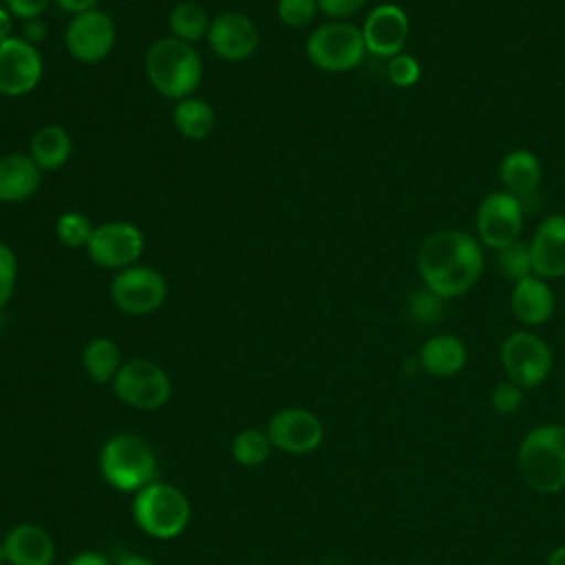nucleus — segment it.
Instances as JSON below:
<instances>
[{
	"instance_id": "f257e3e1",
	"label": "nucleus",
	"mask_w": 565,
	"mask_h": 565,
	"mask_svg": "<svg viewBox=\"0 0 565 565\" xmlns=\"http://www.w3.org/2000/svg\"><path fill=\"white\" fill-rule=\"evenodd\" d=\"M417 271L424 287L444 300L463 296L483 274L481 243L463 230H437L417 249Z\"/></svg>"
},
{
	"instance_id": "f03ea898",
	"label": "nucleus",
	"mask_w": 565,
	"mask_h": 565,
	"mask_svg": "<svg viewBox=\"0 0 565 565\" xmlns=\"http://www.w3.org/2000/svg\"><path fill=\"white\" fill-rule=\"evenodd\" d=\"M143 71L150 86L174 102L192 97L203 79V62L196 49L172 35L159 38L148 46Z\"/></svg>"
},
{
	"instance_id": "7ed1b4c3",
	"label": "nucleus",
	"mask_w": 565,
	"mask_h": 565,
	"mask_svg": "<svg viewBox=\"0 0 565 565\" xmlns=\"http://www.w3.org/2000/svg\"><path fill=\"white\" fill-rule=\"evenodd\" d=\"M99 472L115 490L135 494L157 481L159 463L146 439L132 433H119L104 441L99 450Z\"/></svg>"
},
{
	"instance_id": "20e7f679",
	"label": "nucleus",
	"mask_w": 565,
	"mask_h": 565,
	"mask_svg": "<svg viewBox=\"0 0 565 565\" xmlns=\"http://www.w3.org/2000/svg\"><path fill=\"white\" fill-rule=\"evenodd\" d=\"M523 481L539 494L565 488V426L545 424L530 430L519 448Z\"/></svg>"
},
{
	"instance_id": "39448f33",
	"label": "nucleus",
	"mask_w": 565,
	"mask_h": 565,
	"mask_svg": "<svg viewBox=\"0 0 565 565\" xmlns=\"http://www.w3.org/2000/svg\"><path fill=\"white\" fill-rule=\"evenodd\" d=\"M192 516L188 497L172 483L152 481L132 497V519L152 539L170 541L185 532Z\"/></svg>"
},
{
	"instance_id": "423d86ee",
	"label": "nucleus",
	"mask_w": 565,
	"mask_h": 565,
	"mask_svg": "<svg viewBox=\"0 0 565 565\" xmlns=\"http://www.w3.org/2000/svg\"><path fill=\"white\" fill-rule=\"evenodd\" d=\"M305 53L309 62L324 73L353 71L366 55L362 29L347 20L324 22L309 33Z\"/></svg>"
},
{
	"instance_id": "0eeeda50",
	"label": "nucleus",
	"mask_w": 565,
	"mask_h": 565,
	"mask_svg": "<svg viewBox=\"0 0 565 565\" xmlns=\"http://www.w3.org/2000/svg\"><path fill=\"white\" fill-rule=\"evenodd\" d=\"M110 384L117 399L137 411H159L172 393L168 373L159 364L141 358L124 362Z\"/></svg>"
},
{
	"instance_id": "6e6552de",
	"label": "nucleus",
	"mask_w": 565,
	"mask_h": 565,
	"mask_svg": "<svg viewBox=\"0 0 565 565\" xmlns=\"http://www.w3.org/2000/svg\"><path fill=\"white\" fill-rule=\"evenodd\" d=\"M523 218L525 210L521 199L505 190L490 192L481 199L475 214L477 241L494 252L503 249L519 241L523 232Z\"/></svg>"
},
{
	"instance_id": "1a4fd4ad",
	"label": "nucleus",
	"mask_w": 565,
	"mask_h": 565,
	"mask_svg": "<svg viewBox=\"0 0 565 565\" xmlns=\"http://www.w3.org/2000/svg\"><path fill=\"white\" fill-rule=\"evenodd\" d=\"M110 298L128 316L154 313L168 298L166 276L148 265H130L115 274Z\"/></svg>"
},
{
	"instance_id": "9d476101",
	"label": "nucleus",
	"mask_w": 565,
	"mask_h": 565,
	"mask_svg": "<svg viewBox=\"0 0 565 565\" xmlns=\"http://www.w3.org/2000/svg\"><path fill=\"white\" fill-rule=\"evenodd\" d=\"M501 364L512 384L534 388L552 371V349L532 331H512L501 344Z\"/></svg>"
},
{
	"instance_id": "9b49d317",
	"label": "nucleus",
	"mask_w": 565,
	"mask_h": 565,
	"mask_svg": "<svg viewBox=\"0 0 565 565\" xmlns=\"http://www.w3.org/2000/svg\"><path fill=\"white\" fill-rule=\"evenodd\" d=\"M146 247L143 232L130 221H106L95 225L86 245L88 258L104 269H126L137 265Z\"/></svg>"
},
{
	"instance_id": "f8f14e48",
	"label": "nucleus",
	"mask_w": 565,
	"mask_h": 565,
	"mask_svg": "<svg viewBox=\"0 0 565 565\" xmlns=\"http://www.w3.org/2000/svg\"><path fill=\"white\" fill-rule=\"evenodd\" d=\"M115 40L117 29L113 18L97 7L73 15L64 33L68 55L82 64H97L106 60L115 49Z\"/></svg>"
},
{
	"instance_id": "ddd939ff",
	"label": "nucleus",
	"mask_w": 565,
	"mask_h": 565,
	"mask_svg": "<svg viewBox=\"0 0 565 565\" xmlns=\"http://www.w3.org/2000/svg\"><path fill=\"white\" fill-rule=\"evenodd\" d=\"M44 73V60L35 44L20 35L0 42V95L24 97L38 88Z\"/></svg>"
},
{
	"instance_id": "4468645a",
	"label": "nucleus",
	"mask_w": 565,
	"mask_h": 565,
	"mask_svg": "<svg viewBox=\"0 0 565 565\" xmlns=\"http://www.w3.org/2000/svg\"><path fill=\"white\" fill-rule=\"evenodd\" d=\"M265 430L271 446L289 455H307L316 450L324 437L320 417L300 406L280 408L274 413Z\"/></svg>"
},
{
	"instance_id": "2eb2a0df",
	"label": "nucleus",
	"mask_w": 565,
	"mask_h": 565,
	"mask_svg": "<svg viewBox=\"0 0 565 565\" xmlns=\"http://www.w3.org/2000/svg\"><path fill=\"white\" fill-rule=\"evenodd\" d=\"M360 29L366 53L388 60L404 51L411 33V20L399 4L382 2L366 13L364 24Z\"/></svg>"
},
{
	"instance_id": "dca6fc26",
	"label": "nucleus",
	"mask_w": 565,
	"mask_h": 565,
	"mask_svg": "<svg viewBox=\"0 0 565 565\" xmlns=\"http://www.w3.org/2000/svg\"><path fill=\"white\" fill-rule=\"evenodd\" d=\"M207 44L221 60L243 62L258 49L260 33L252 18L238 11H223L212 18L207 31Z\"/></svg>"
},
{
	"instance_id": "f3484780",
	"label": "nucleus",
	"mask_w": 565,
	"mask_h": 565,
	"mask_svg": "<svg viewBox=\"0 0 565 565\" xmlns=\"http://www.w3.org/2000/svg\"><path fill=\"white\" fill-rule=\"evenodd\" d=\"M530 258L534 276L543 280L565 276V214H550L536 225L530 238Z\"/></svg>"
},
{
	"instance_id": "a211bd4d",
	"label": "nucleus",
	"mask_w": 565,
	"mask_h": 565,
	"mask_svg": "<svg viewBox=\"0 0 565 565\" xmlns=\"http://www.w3.org/2000/svg\"><path fill=\"white\" fill-rule=\"evenodd\" d=\"M9 565H51L55 558V543L51 534L35 523L13 525L4 539Z\"/></svg>"
},
{
	"instance_id": "6ab92c4d",
	"label": "nucleus",
	"mask_w": 565,
	"mask_h": 565,
	"mask_svg": "<svg viewBox=\"0 0 565 565\" xmlns=\"http://www.w3.org/2000/svg\"><path fill=\"white\" fill-rule=\"evenodd\" d=\"M554 307H556V300L547 280L532 274L512 285L510 311L521 324L539 327L547 322L554 313Z\"/></svg>"
},
{
	"instance_id": "aec40b11",
	"label": "nucleus",
	"mask_w": 565,
	"mask_h": 565,
	"mask_svg": "<svg viewBox=\"0 0 565 565\" xmlns=\"http://www.w3.org/2000/svg\"><path fill=\"white\" fill-rule=\"evenodd\" d=\"M42 183V170L26 152L0 157V203H22L31 199Z\"/></svg>"
},
{
	"instance_id": "412c9836",
	"label": "nucleus",
	"mask_w": 565,
	"mask_h": 565,
	"mask_svg": "<svg viewBox=\"0 0 565 565\" xmlns=\"http://www.w3.org/2000/svg\"><path fill=\"white\" fill-rule=\"evenodd\" d=\"M499 181L505 192L516 199H527L539 192L543 181V168L539 157L532 150L514 148L503 154L499 163Z\"/></svg>"
},
{
	"instance_id": "4be33fe9",
	"label": "nucleus",
	"mask_w": 565,
	"mask_h": 565,
	"mask_svg": "<svg viewBox=\"0 0 565 565\" xmlns=\"http://www.w3.org/2000/svg\"><path fill=\"white\" fill-rule=\"evenodd\" d=\"M417 360L426 373L435 377H450L466 366L468 351L457 335L437 333L422 344Z\"/></svg>"
},
{
	"instance_id": "5701e85b",
	"label": "nucleus",
	"mask_w": 565,
	"mask_h": 565,
	"mask_svg": "<svg viewBox=\"0 0 565 565\" xmlns=\"http://www.w3.org/2000/svg\"><path fill=\"white\" fill-rule=\"evenodd\" d=\"M73 152V139L68 130L60 124L40 126L29 143V157L38 163L42 172L60 170Z\"/></svg>"
},
{
	"instance_id": "b1692460",
	"label": "nucleus",
	"mask_w": 565,
	"mask_h": 565,
	"mask_svg": "<svg viewBox=\"0 0 565 565\" xmlns=\"http://www.w3.org/2000/svg\"><path fill=\"white\" fill-rule=\"evenodd\" d=\"M121 364V349L113 338L97 335L82 351V366L86 375L97 384L113 382Z\"/></svg>"
},
{
	"instance_id": "393cba45",
	"label": "nucleus",
	"mask_w": 565,
	"mask_h": 565,
	"mask_svg": "<svg viewBox=\"0 0 565 565\" xmlns=\"http://www.w3.org/2000/svg\"><path fill=\"white\" fill-rule=\"evenodd\" d=\"M172 124L179 135H183L185 139L199 141L212 132V128L216 124V115H214V108L205 99L185 97L174 104Z\"/></svg>"
},
{
	"instance_id": "a878e982",
	"label": "nucleus",
	"mask_w": 565,
	"mask_h": 565,
	"mask_svg": "<svg viewBox=\"0 0 565 565\" xmlns=\"http://www.w3.org/2000/svg\"><path fill=\"white\" fill-rule=\"evenodd\" d=\"M210 22L212 20L207 18V11L203 9V4H199L194 0H183V2L174 4L168 15V26H170L172 38L188 42V44L207 38Z\"/></svg>"
},
{
	"instance_id": "bb28decb",
	"label": "nucleus",
	"mask_w": 565,
	"mask_h": 565,
	"mask_svg": "<svg viewBox=\"0 0 565 565\" xmlns=\"http://www.w3.org/2000/svg\"><path fill=\"white\" fill-rule=\"evenodd\" d=\"M274 446L269 441L267 430H258V428H243L241 433H236V437L232 439V459L245 468H256L263 466L269 455H271Z\"/></svg>"
},
{
	"instance_id": "cd10ccee",
	"label": "nucleus",
	"mask_w": 565,
	"mask_h": 565,
	"mask_svg": "<svg viewBox=\"0 0 565 565\" xmlns=\"http://www.w3.org/2000/svg\"><path fill=\"white\" fill-rule=\"evenodd\" d=\"M444 313L446 300L424 285L406 298V316L417 327H435L444 318Z\"/></svg>"
},
{
	"instance_id": "c85d7f7f",
	"label": "nucleus",
	"mask_w": 565,
	"mask_h": 565,
	"mask_svg": "<svg viewBox=\"0 0 565 565\" xmlns=\"http://www.w3.org/2000/svg\"><path fill=\"white\" fill-rule=\"evenodd\" d=\"M93 230H95V225L79 210H66L55 221V236H57V241L62 245L71 247V249L86 247L90 236H93Z\"/></svg>"
},
{
	"instance_id": "c756f323",
	"label": "nucleus",
	"mask_w": 565,
	"mask_h": 565,
	"mask_svg": "<svg viewBox=\"0 0 565 565\" xmlns=\"http://www.w3.org/2000/svg\"><path fill=\"white\" fill-rule=\"evenodd\" d=\"M497 267L505 280L512 285L532 276V258H530V245L516 241L503 249H497Z\"/></svg>"
},
{
	"instance_id": "7c9ffc66",
	"label": "nucleus",
	"mask_w": 565,
	"mask_h": 565,
	"mask_svg": "<svg viewBox=\"0 0 565 565\" xmlns=\"http://www.w3.org/2000/svg\"><path fill=\"white\" fill-rule=\"evenodd\" d=\"M276 15L285 26L302 29L318 15V0H278Z\"/></svg>"
},
{
	"instance_id": "2f4dec72",
	"label": "nucleus",
	"mask_w": 565,
	"mask_h": 565,
	"mask_svg": "<svg viewBox=\"0 0 565 565\" xmlns=\"http://www.w3.org/2000/svg\"><path fill=\"white\" fill-rule=\"evenodd\" d=\"M386 75H388V79H391L393 86H397V88H411V86H415V84L419 82V77H422V66H419V62H417L415 55L402 51V53L388 57V62H386Z\"/></svg>"
},
{
	"instance_id": "473e14b6",
	"label": "nucleus",
	"mask_w": 565,
	"mask_h": 565,
	"mask_svg": "<svg viewBox=\"0 0 565 565\" xmlns=\"http://www.w3.org/2000/svg\"><path fill=\"white\" fill-rule=\"evenodd\" d=\"M18 280V256L13 247L0 241V309L11 300Z\"/></svg>"
},
{
	"instance_id": "72a5a7b5",
	"label": "nucleus",
	"mask_w": 565,
	"mask_h": 565,
	"mask_svg": "<svg viewBox=\"0 0 565 565\" xmlns=\"http://www.w3.org/2000/svg\"><path fill=\"white\" fill-rule=\"evenodd\" d=\"M490 402H492V408L501 415H512L521 408L523 404V388L512 384L510 380L508 382H501L492 388V395H490Z\"/></svg>"
},
{
	"instance_id": "f704fd0d",
	"label": "nucleus",
	"mask_w": 565,
	"mask_h": 565,
	"mask_svg": "<svg viewBox=\"0 0 565 565\" xmlns=\"http://www.w3.org/2000/svg\"><path fill=\"white\" fill-rule=\"evenodd\" d=\"M49 2H51V0H2V4L7 7V11H9L13 18L22 20V22L42 18V13L46 11Z\"/></svg>"
},
{
	"instance_id": "c9c22d12",
	"label": "nucleus",
	"mask_w": 565,
	"mask_h": 565,
	"mask_svg": "<svg viewBox=\"0 0 565 565\" xmlns=\"http://www.w3.org/2000/svg\"><path fill=\"white\" fill-rule=\"evenodd\" d=\"M364 4L366 0H318V11L333 20H344L358 13Z\"/></svg>"
},
{
	"instance_id": "e433bc0d",
	"label": "nucleus",
	"mask_w": 565,
	"mask_h": 565,
	"mask_svg": "<svg viewBox=\"0 0 565 565\" xmlns=\"http://www.w3.org/2000/svg\"><path fill=\"white\" fill-rule=\"evenodd\" d=\"M20 38H24L26 42H31V44L38 46V44L46 38V24H44L40 18H38V20H26Z\"/></svg>"
},
{
	"instance_id": "4c0bfd02",
	"label": "nucleus",
	"mask_w": 565,
	"mask_h": 565,
	"mask_svg": "<svg viewBox=\"0 0 565 565\" xmlns=\"http://www.w3.org/2000/svg\"><path fill=\"white\" fill-rule=\"evenodd\" d=\"M97 2H99V0H55V4H57L60 9H64L66 13H71V15L84 13V11H88V9H95Z\"/></svg>"
},
{
	"instance_id": "58836bf2",
	"label": "nucleus",
	"mask_w": 565,
	"mask_h": 565,
	"mask_svg": "<svg viewBox=\"0 0 565 565\" xmlns=\"http://www.w3.org/2000/svg\"><path fill=\"white\" fill-rule=\"evenodd\" d=\"M66 565H113V563L99 552H79Z\"/></svg>"
},
{
	"instance_id": "ea45409f",
	"label": "nucleus",
	"mask_w": 565,
	"mask_h": 565,
	"mask_svg": "<svg viewBox=\"0 0 565 565\" xmlns=\"http://www.w3.org/2000/svg\"><path fill=\"white\" fill-rule=\"evenodd\" d=\"M13 35V15L7 11V7L0 2V42Z\"/></svg>"
},
{
	"instance_id": "a19ab883",
	"label": "nucleus",
	"mask_w": 565,
	"mask_h": 565,
	"mask_svg": "<svg viewBox=\"0 0 565 565\" xmlns=\"http://www.w3.org/2000/svg\"><path fill=\"white\" fill-rule=\"evenodd\" d=\"M117 565H157L152 558L148 556H141V554H130V556H124Z\"/></svg>"
},
{
	"instance_id": "79ce46f5",
	"label": "nucleus",
	"mask_w": 565,
	"mask_h": 565,
	"mask_svg": "<svg viewBox=\"0 0 565 565\" xmlns=\"http://www.w3.org/2000/svg\"><path fill=\"white\" fill-rule=\"evenodd\" d=\"M545 565H565V545L552 550V554L547 556Z\"/></svg>"
},
{
	"instance_id": "37998d69",
	"label": "nucleus",
	"mask_w": 565,
	"mask_h": 565,
	"mask_svg": "<svg viewBox=\"0 0 565 565\" xmlns=\"http://www.w3.org/2000/svg\"><path fill=\"white\" fill-rule=\"evenodd\" d=\"M0 565H9L7 563V552H4V543L0 541Z\"/></svg>"
}]
</instances>
